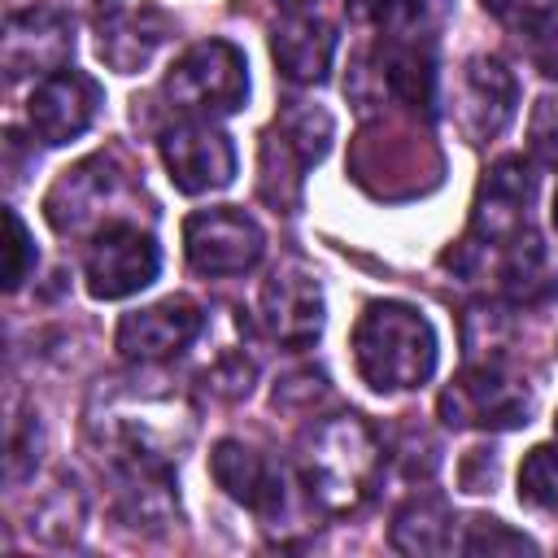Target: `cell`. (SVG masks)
<instances>
[{
    "instance_id": "cell-1",
    "label": "cell",
    "mask_w": 558,
    "mask_h": 558,
    "mask_svg": "<svg viewBox=\"0 0 558 558\" xmlns=\"http://www.w3.org/2000/svg\"><path fill=\"white\" fill-rule=\"evenodd\" d=\"M384 475V440L362 414L323 418L305 445V488L331 514H349L371 501Z\"/></svg>"
},
{
    "instance_id": "cell-2",
    "label": "cell",
    "mask_w": 558,
    "mask_h": 558,
    "mask_svg": "<svg viewBox=\"0 0 558 558\" xmlns=\"http://www.w3.org/2000/svg\"><path fill=\"white\" fill-rule=\"evenodd\" d=\"M353 362L375 392L418 388L436 371V331L414 305L375 301L353 327Z\"/></svg>"
},
{
    "instance_id": "cell-3",
    "label": "cell",
    "mask_w": 558,
    "mask_h": 558,
    "mask_svg": "<svg viewBox=\"0 0 558 558\" xmlns=\"http://www.w3.org/2000/svg\"><path fill=\"white\" fill-rule=\"evenodd\" d=\"M349 170L362 187L375 196H418L440 179V153L427 135H414L405 126H366L353 140Z\"/></svg>"
},
{
    "instance_id": "cell-4",
    "label": "cell",
    "mask_w": 558,
    "mask_h": 558,
    "mask_svg": "<svg viewBox=\"0 0 558 558\" xmlns=\"http://www.w3.org/2000/svg\"><path fill=\"white\" fill-rule=\"evenodd\" d=\"M331 144V113L292 100L262 135V196L275 209H292L301 196V170L323 161Z\"/></svg>"
},
{
    "instance_id": "cell-5",
    "label": "cell",
    "mask_w": 558,
    "mask_h": 558,
    "mask_svg": "<svg viewBox=\"0 0 558 558\" xmlns=\"http://www.w3.org/2000/svg\"><path fill=\"white\" fill-rule=\"evenodd\" d=\"M166 96L187 118L201 113H235L248 96V65L244 52L227 39L192 44L166 74Z\"/></svg>"
},
{
    "instance_id": "cell-6",
    "label": "cell",
    "mask_w": 558,
    "mask_h": 558,
    "mask_svg": "<svg viewBox=\"0 0 558 558\" xmlns=\"http://www.w3.org/2000/svg\"><path fill=\"white\" fill-rule=\"evenodd\" d=\"M440 414L453 427H519L532 414V392L497 357L471 362L445 392Z\"/></svg>"
},
{
    "instance_id": "cell-7",
    "label": "cell",
    "mask_w": 558,
    "mask_h": 558,
    "mask_svg": "<svg viewBox=\"0 0 558 558\" xmlns=\"http://www.w3.org/2000/svg\"><path fill=\"white\" fill-rule=\"evenodd\" d=\"M157 270H161V253H157L153 235H144L131 222H109L83 262L87 292L96 301H122V296L148 288L157 279Z\"/></svg>"
},
{
    "instance_id": "cell-8",
    "label": "cell",
    "mask_w": 558,
    "mask_h": 558,
    "mask_svg": "<svg viewBox=\"0 0 558 558\" xmlns=\"http://www.w3.org/2000/svg\"><path fill=\"white\" fill-rule=\"evenodd\" d=\"M266 240L244 209H201L183 222V253L201 275H244L257 266Z\"/></svg>"
},
{
    "instance_id": "cell-9",
    "label": "cell",
    "mask_w": 558,
    "mask_h": 558,
    "mask_svg": "<svg viewBox=\"0 0 558 558\" xmlns=\"http://www.w3.org/2000/svg\"><path fill=\"white\" fill-rule=\"evenodd\" d=\"M161 161L170 170V183L187 196L218 192L235 179V148L205 118H183V122L166 126L161 131Z\"/></svg>"
},
{
    "instance_id": "cell-10",
    "label": "cell",
    "mask_w": 558,
    "mask_h": 558,
    "mask_svg": "<svg viewBox=\"0 0 558 558\" xmlns=\"http://www.w3.org/2000/svg\"><path fill=\"white\" fill-rule=\"evenodd\" d=\"M532 192H536V179L519 157H501L497 166H488L471 209V240L480 248H506L519 235H527Z\"/></svg>"
},
{
    "instance_id": "cell-11",
    "label": "cell",
    "mask_w": 558,
    "mask_h": 558,
    "mask_svg": "<svg viewBox=\"0 0 558 558\" xmlns=\"http://www.w3.org/2000/svg\"><path fill=\"white\" fill-rule=\"evenodd\" d=\"M96 109H100V83L87 78L83 70L61 65L44 74V83L31 92L26 118L44 144H70L96 122Z\"/></svg>"
},
{
    "instance_id": "cell-12",
    "label": "cell",
    "mask_w": 558,
    "mask_h": 558,
    "mask_svg": "<svg viewBox=\"0 0 558 558\" xmlns=\"http://www.w3.org/2000/svg\"><path fill=\"white\" fill-rule=\"evenodd\" d=\"M262 327L288 349H305L323 331V292L305 266H279L262 288Z\"/></svg>"
},
{
    "instance_id": "cell-13",
    "label": "cell",
    "mask_w": 558,
    "mask_h": 558,
    "mask_svg": "<svg viewBox=\"0 0 558 558\" xmlns=\"http://www.w3.org/2000/svg\"><path fill=\"white\" fill-rule=\"evenodd\" d=\"M514 100H519V83L497 57L480 52V57H471L462 65V78H458V126L466 131L471 144H484L493 135H501L506 122L514 118Z\"/></svg>"
},
{
    "instance_id": "cell-14",
    "label": "cell",
    "mask_w": 558,
    "mask_h": 558,
    "mask_svg": "<svg viewBox=\"0 0 558 558\" xmlns=\"http://www.w3.org/2000/svg\"><path fill=\"white\" fill-rule=\"evenodd\" d=\"M209 475L218 480V488L227 497H235L240 506H248L266 523L283 510V497H288L283 471L262 449H253L244 440H218L209 453Z\"/></svg>"
},
{
    "instance_id": "cell-15",
    "label": "cell",
    "mask_w": 558,
    "mask_h": 558,
    "mask_svg": "<svg viewBox=\"0 0 558 558\" xmlns=\"http://www.w3.org/2000/svg\"><path fill=\"white\" fill-rule=\"evenodd\" d=\"M201 331V310L187 296H166L118 323V349L126 362H161L183 353Z\"/></svg>"
},
{
    "instance_id": "cell-16",
    "label": "cell",
    "mask_w": 558,
    "mask_h": 558,
    "mask_svg": "<svg viewBox=\"0 0 558 558\" xmlns=\"http://www.w3.org/2000/svg\"><path fill=\"white\" fill-rule=\"evenodd\" d=\"M70 48H74V35L61 13H52V9L13 13L9 31H4V70H9V78L52 74L70 57Z\"/></svg>"
},
{
    "instance_id": "cell-17",
    "label": "cell",
    "mask_w": 558,
    "mask_h": 558,
    "mask_svg": "<svg viewBox=\"0 0 558 558\" xmlns=\"http://www.w3.org/2000/svg\"><path fill=\"white\" fill-rule=\"evenodd\" d=\"M118 183H122V174L113 170V157L96 153V157L78 161L74 170H65V174L52 183V192H48V201H44L48 222H52L57 231H83V227L105 209V201H113Z\"/></svg>"
},
{
    "instance_id": "cell-18",
    "label": "cell",
    "mask_w": 558,
    "mask_h": 558,
    "mask_svg": "<svg viewBox=\"0 0 558 558\" xmlns=\"http://www.w3.org/2000/svg\"><path fill=\"white\" fill-rule=\"evenodd\" d=\"M170 35V22L166 13H157L153 4L144 9H122L113 17H105L96 26V52L109 70L118 74H135L140 65L153 61V52L161 48V39Z\"/></svg>"
},
{
    "instance_id": "cell-19",
    "label": "cell",
    "mask_w": 558,
    "mask_h": 558,
    "mask_svg": "<svg viewBox=\"0 0 558 558\" xmlns=\"http://www.w3.org/2000/svg\"><path fill=\"white\" fill-rule=\"evenodd\" d=\"M270 52H275V65L288 83H318L327 78L331 70V57H336V35L327 22L318 17H305V13H292L288 22L275 26L270 35Z\"/></svg>"
},
{
    "instance_id": "cell-20",
    "label": "cell",
    "mask_w": 558,
    "mask_h": 558,
    "mask_svg": "<svg viewBox=\"0 0 558 558\" xmlns=\"http://www.w3.org/2000/svg\"><path fill=\"white\" fill-rule=\"evenodd\" d=\"M392 549L401 554L449 549V506L440 497H410L392 519Z\"/></svg>"
},
{
    "instance_id": "cell-21",
    "label": "cell",
    "mask_w": 558,
    "mask_h": 558,
    "mask_svg": "<svg viewBox=\"0 0 558 558\" xmlns=\"http://www.w3.org/2000/svg\"><path fill=\"white\" fill-rule=\"evenodd\" d=\"M519 501L532 510H558V449L536 445L519 466Z\"/></svg>"
},
{
    "instance_id": "cell-22",
    "label": "cell",
    "mask_w": 558,
    "mask_h": 558,
    "mask_svg": "<svg viewBox=\"0 0 558 558\" xmlns=\"http://www.w3.org/2000/svg\"><path fill=\"white\" fill-rule=\"evenodd\" d=\"M78 523H83V493L74 488V480L65 484H57L52 488V497H44L39 501V510H35V532L44 536V541H52V545H61V541H70L74 532H78Z\"/></svg>"
},
{
    "instance_id": "cell-23",
    "label": "cell",
    "mask_w": 558,
    "mask_h": 558,
    "mask_svg": "<svg viewBox=\"0 0 558 558\" xmlns=\"http://www.w3.org/2000/svg\"><path fill=\"white\" fill-rule=\"evenodd\" d=\"M514 31H519V44H523L527 61H532L545 78H558V4H549V9H541V13H532V17H523Z\"/></svg>"
},
{
    "instance_id": "cell-24",
    "label": "cell",
    "mask_w": 558,
    "mask_h": 558,
    "mask_svg": "<svg viewBox=\"0 0 558 558\" xmlns=\"http://www.w3.org/2000/svg\"><path fill=\"white\" fill-rule=\"evenodd\" d=\"M466 554H493V549H506V554H523V549H536L523 532H510L501 519H471V532L462 541Z\"/></svg>"
},
{
    "instance_id": "cell-25",
    "label": "cell",
    "mask_w": 558,
    "mask_h": 558,
    "mask_svg": "<svg viewBox=\"0 0 558 558\" xmlns=\"http://www.w3.org/2000/svg\"><path fill=\"white\" fill-rule=\"evenodd\" d=\"M527 144H532L536 161L558 166V100H554V96L536 100L532 122H527Z\"/></svg>"
},
{
    "instance_id": "cell-26",
    "label": "cell",
    "mask_w": 558,
    "mask_h": 558,
    "mask_svg": "<svg viewBox=\"0 0 558 558\" xmlns=\"http://www.w3.org/2000/svg\"><path fill=\"white\" fill-rule=\"evenodd\" d=\"M26 270H31V235H26V222L9 209V270H4L9 292H13V288H22Z\"/></svg>"
},
{
    "instance_id": "cell-27",
    "label": "cell",
    "mask_w": 558,
    "mask_h": 558,
    "mask_svg": "<svg viewBox=\"0 0 558 558\" xmlns=\"http://www.w3.org/2000/svg\"><path fill=\"white\" fill-rule=\"evenodd\" d=\"M205 379H209L214 392H222V397H244V392H248V379H253V362H244V357H222Z\"/></svg>"
},
{
    "instance_id": "cell-28",
    "label": "cell",
    "mask_w": 558,
    "mask_h": 558,
    "mask_svg": "<svg viewBox=\"0 0 558 558\" xmlns=\"http://www.w3.org/2000/svg\"><path fill=\"white\" fill-rule=\"evenodd\" d=\"M554 0H484V9L493 13V17H501V22H510V26H519L523 17H532V13H541V9H549Z\"/></svg>"
},
{
    "instance_id": "cell-29",
    "label": "cell",
    "mask_w": 558,
    "mask_h": 558,
    "mask_svg": "<svg viewBox=\"0 0 558 558\" xmlns=\"http://www.w3.org/2000/svg\"><path fill=\"white\" fill-rule=\"evenodd\" d=\"M554 227H558V192H554Z\"/></svg>"
},
{
    "instance_id": "cell-30",
    "label": "cell",
    "mask_w": 558,
    "mask_h": 558,
    "mask_svg": "<svg viewBox=\"0 0 558 558\" xmlns=\"http://www.w3.org/2000/svg\"><path fill=\"white\" fill-rule=\"evenodd\" d=\"M279 4H288V9H292V4H305V0H279Z\"/></svg>"
},
{
    "instance_id": "cell-31",
    "label": "cell",
    "mask_w": 558,
    "mask_h": 558,
    "mask_svg": "<svg viewBox=\"0 0 558 558\" xmlns=\"http://www.w3.org/2000/svg\"><path fill=\"white\" fill-rule=\"evenodd\" d=\"M83 4H109V0H83Z\"/></svg>"
},
{
    "instance_id": "cell-32",
    "label": "cell",
    "mask_w": 558,
    "mask_h": 558,
    "mask_svg": "<svg viewBox=\"0 0 558 558\" xmlns=\"http://www.w3.org/2000/svg\"><path fill=\"white\" fill-rule=\"evenodd\" d=\"M554 432H558V418H554Z\"/></svg>"
}]
</instances>
